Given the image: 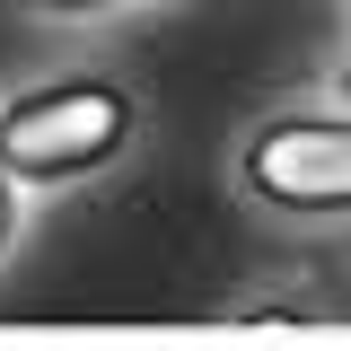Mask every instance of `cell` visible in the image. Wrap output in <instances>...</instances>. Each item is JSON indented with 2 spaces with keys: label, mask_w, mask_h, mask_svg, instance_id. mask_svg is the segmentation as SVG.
<instances>
[{
  "label": "cell",
  "mask_w": 351,
  "mask_h": 351,
  "mask_svg": "<svg viewBox=\"0 0 351 351\" xmlns=\"http://www.w3.org/2000/svg\"><path fill=\"white\" fill-rule=\"evenodd\" d=\"M141 106H132L123 80H44L27 97L0 106V167L9 184H71V176H97L114 149L132 141Z\"/></svg>",
  "instance_id": "cell-1"
},
{
  "label": "cell",
  "mask_w": 351,
  "mask_h": 351,
  "mask_svg": "<svg viewBox=\"0 0 351 351\" xmlns=\"http://www.w3.org/2000/svg\"><path fill=\"white\" fill-rule=\"evenodd\" d=\"M246 193L272 211H343L351 193V132L343 114H272L246 141Z\"/></svg>",
  "instance_id": "cell-2"
},
{
  "label": "cell",
  "mask_w": 351,
  "mask_h": 351,
  "mask_svg": "<svg viewBox=\"0 0 351 351\" xmlns=\"http://www.w3.org/2000/svg\"><path fill=\"white\" fill-rule=\"evenodd\" d=\"M18 255V184H9V167H0V263Z\"/></svg>",
  "instance_id": "cell-3"
},
{
  "label": "cell",
  "mask_w": 351,
  "mask_h": 351,
  "mask_svg": "<svg viewBox=\"0 0 351 351\" xmlns=\"http://www.w3.org/2000/svg\"><path fill=\"white\" fill-rule=\"evenodd\" d=\"M36 9H53V18H88V9H123V0H36Z\"/></svg>",
  "instance_id": "cell-4"
}]
</instances>
